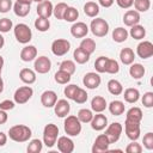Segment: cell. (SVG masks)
Here are the masks:
<instances>
[{"label": "cell", "mask_w": 153, "mask_h": 153, "mask_svg": "<svg viewBox=\"0 0 153 153\" xmlns=\"http://www.w3.org/2000/svg\"><path fill=\"white\" fill-rule=\"evenodd\" d=\"M32 135L31 129L25 124H16L8 129V136L14 142H26Z\"/></svg>", "instance_id": "6da1fadb"}, {"label": "cell", "mask_w": 153, "mask_h": 153, "mask_svg": "<svg viewBox=\"0 0 153 153\" xmlns=\"http://www.w3.org/2000/svg\"><path fill=\"white\" fill-rule=\"evenodd\" d=\"M63 129H65V133L68 136H78L81 133V129H82L81 122L74 115L66 116L65 122H63Z\"/></svg>", "instance_id": "7a4b0ae2"}, {"label": "cell", "mask_w": 153, "mask_h": 153, "mask_svg": "<svg viewBox=\"0 0 153 153\" xmlns=\"http://www.w3.org/2000/svg\"><path fill=\"white\" fill-rule=\"evenodd\" d=\"M59 136V127L54 123H49L44 127L43 129V143L48 147L51 148L57 140Z\"/></svg>", "instance_id": "3957f363"}, {"label": "cell", "mask_w": 153, "mask_h": 153, "mask_svg": "<svg viewBox=\"0 0 153 153\" xmlns=\"http://www.w3.org/2000/svg\"><path fill=\"white\" fill-rule=\"evenodd\" d=\"M13 32H14V37L16 39L22 43V44H27L31 38H32V31L31 29L29 27V25L24 24V23H19L14 26L13 29Z\"/></svg>", "instance_id": "277c9868"}, {"label": "cell", "mask_w": 153, "mask_h": 153, "mask_svg": "<svg viewBox=\"0 0 153 153\" xmlns=\"http://www.w3.org/2000/svg\"><path fill=\"white\" fill-rule=\"evenodd\" d=\"M88 29L91 30V32L96 37H104L109 32V24H108V22L105 19L96 17L94 19H92Z\"/></svg>", "instance_id": "5b68a950"}, {"label": "cell", "mask_w": 153, "mask_h": 153, "mask_svg": "<svg viewBox=\"0 0 153 153\" xmlns=\"http://www.w3.org/2000/svg\"><path fill=\"white\" fill-rule=\"evenodd\" d=\"M33 96V90L30 86H22L18 87L13 94V100L16 104H25L27 103L31 97Z\"/></svg>", "instance_id": "8992f818"}, {"label": "cell", "mask_w": 153, "mask_h": 153, "mask_svg": "<svg viewBox=\"0 0 153 153\" xmlns=\"http://www.w3.org/2000/svg\"><path fill=\"white\" fill-rule=\"evenodd\" d=\"M124 131H126V135L129 140L136 141L140 137V134H141L140 122H135V121L126 118V121H124Z\"/></svg>", "instance_id": "52a82bcc"}, {"label": "cell", "mask_w": 153, "mask_h": 153, "mask_svg": "<svg viewBox=\"0 0 153 153\" xmlns=\"http://www.w3.org/2000/svg\"><path fill=\"white\" fill-rule=\"evenodd\" d=\"M123 131V127L120 122H112L111 124L106 126V130H105V135L108 136L110 143H115L120 140L121 134Z\"/></svg>", "instance_id": "ba28073f"}, {"label": "cell", "mask_w": 153, "mask_h": 153, "mask_svg": "<svg viewBox=\"0 0 153 153\" xmlns=\"http://www.w3.org/2000/svg\"><path fill=\"white\" fill-rule=\"evenodd\" d=\"M71 49V43L67 39L57 38L51 43V53L55 56H63Z\"/></svg>", "instance_id": "9c48e42d"}, {"label": "cell", "mask_w": 153, "mask_h": 153, "mask_svg": "<svg viewBox=\"0 0 153 153\" xmlns=\"http://www.w3.org/2000/svg\"><path fill=\"white\" fill-rule=\"evenodd\" d=\"M110 141L108 139V136L105 134H99L96 140L92 146V153H105L109 152V146H110Z\"/></svg>", "instance_id": "30bf717a"}, {"label": "cell", "mask_w": 153, "mask_h": 153, "mask_svg": "<svg viewBox=\"0 0 153 153\" xmlns=\"http://www.w3.org/2000/svg\"><path fill=\"white\" fill-rule=\"evenodd\" d=\"M33 68H35V72H37L38 74H45L51 69V61L49 57L44 55L38 56L35 59Z\"/></svg>", "instance_id": "8fae6325"}, {"label": "cell", "mask_w": 153, "mask_h": 153, "mask_svg": "<svg viewBox=\"0 0 153 153\" xmlns=\"http://www.w3.org/2000/svg\"><path fill=\"white\" fill-rule=\"evenodd\" d=\"M100 82H102V79H100L99 74L96 72H88L82 78V84L88 90H94V88L99 87Z\"/></svg>", "instance_id": "7c38bea8"}, {"label": "cell", "mask_w": 153, "mask_h": 153, "mask_svg": "<svg viewBox=\"0 0 153 153\" xmlns=\"http://www.w3.org/2000/svg\"><path fill=\"white\" fill-rule=\"evenodd\" d=\"M136 54L141 59H148L153 55V43L149 41H142L136 47Z\"/></svg>", "instance_id": "4fadbf2b"}, {"label": "cell", "mask_w": 153, "mask_h": 153, "mask_svg": "<svg viewBox=\"0 0 153 153\" xmlns=\"http://www.w3.org/2000/svg\"><path fill=\"white\" fill-rule=\"evenodd\" d=\"M91 128L96 131H100L103 129L106 128L108 126V117L105 115H103L102 112H97V115H93L92 120H91Z\"/></svg>", "instance_id": "5bb4252c"}, {"label": "cell", "mask_w": 153, "mask_h": 153, "mask_svg": "<svg viewBox=\"0 0 153 153\" xmlns=\"http://www.w3.org/2000/svg\"><path fill=\"white\" fill-rule=\"evenodd\" d=\"M56 145L61 153H72L74 151V142L68 136H60L56 140Z\"/></svg>", "instance_id": "9a60e30c"}, {"label": "cell", "mask_w": 153, "mask_h": 153, "mask_svg": "<svg viewBox=\"0 0 153 153\" xmlns=\"http://www.w3.org/2000/svg\"><path fill=\"white\" fill-rule=\"evenodd\" d=\"M53 8H54V6H53L51 1H49V0H43V1L38 2V5H37V8H36L37 16L49 19L50 16L53 14Z\"/></svg>", "instance_id": "2e32d148"}, {"label": "cell", "mask_w": 153, "mask_h": 153, "mask_svg": "<svg viewBox=\"0 0 153 153\" xmlns=\"http://www.w3.org/2000/svg\"><path fill=\"white\" fill-rule=\"evenodd\" d=\"M88 26L84 22H76L71 26V35L75 38H84L88 33Z\"/></svg>", "instance_id": "e0dca14e"}, {"label": "cell", "mask_w": 153, "mask_h": 153, "mask_svg": "<svg viewBox=\"0 0 153 153\" xmlns=\"http://www.w3.org/2000/svg\"><path fill=\"white\" fill-rule=\"evenodd\" d=\"M71 111V105L66 99H59L56 100L55 105H54V112L57 117H66Z\"/></svg>", "instance_id": "ac0fdd59"}, {"label": "cell", "mask_w": 153, "mask_h": 153, "mask_svg": "<svg viewBox=\"0 0 153 153\" xmlns=\"http://www.w3.org/2000/svg\"><path fill=\"white\" fill-rule=\"evenodd\" d=\"M57 100V94L53 90H47L41 94V103L44 108H54Z\"/></svg>", "instance_id": "d6986e66"}, {"label": "cell", "mask_w": 153, "mask_h": 153, "mask_svg": "<svg viewBox=\"0 0 153 153\" xmlns=\"http://www.w3.org/2000/svg\"><path fill=\"white\" fill-rule=\"evenodd\" d=\"M37 57V48L35 45H25L20 51V60L24 62L33 61Z\"/></svg>", "instance_id": "ffe728a7"}, {"label": "cell", "mask_w": 153, "mask_h": 153, "mask_svg": "<svg viewBox=\"0 0 153 153\" xmlns=\"http://www.w3.org/2000/svg\"><path fill=\"white\" fill-rule=\"evenodd\" d=\"M140 22V12L135 10H128L123 16V23L127 26H133L139 24Z\"/></svg>", "instance_id": "44dd1931"}, {"label": "cell", "mask_w": 153, "mask_h": 153, "mask_svg": "<svg viewBox=\"0 0 153 153\" xmlns=\"http://www.w3.org/2000/svg\"><path fill=\"white\" fill-rule=\"evenodd\" d=\"M108 108L106 100L102 96H96L91 100V110L94 112H103Z\"/></svg>", "instance_id": "7402d4cb"}, {"label": "cell", "mask_w": 153, "mask_h": 153, "mask_svg": "<svg viewBox=\"0 0 153 153\" xmlns=\"http://www.w3.org/2000/svg\"><path fill=\"white\" fill-rule=\"evenodd\" d=\"M19 79L27 85H31L36 81V72L30 68H23L19 72Z\"/></svg>", "instance_id": "603a6c76"}, {"label": "cell", "mask_w": 153, "mask_h": 153, "mask_svg": "<svg viewBox=\"0 0 153 153\" xmlns=\"http://www.w3.org/2000/svg\"><path fill=\"white\" fill-rule=\"evenodd\" d=\"M134 59H135V54L131 48H123L120 51V60L123 65H126V66L131 65L134 62Z\"/></svg>", "instance_id": "cb8c5ba5"}, {"label": "cell", "mask_w": 153, "mask_h": 153, "mask_svg": "<svg viewBox=\"0 0 153 153\" xmlns=\"http://www.w3.org/2000/svg\"><path fill=\"white\" fill-rule=\"evenodd\" d=\"M130 67H129V74H130V76L133 78V79H135V80H139V79H141L143 75H145V73H146V69H145V67L141 65V63H131V65H129Z\"/></svg>", "instance_id": "d4e9b609"}, {"label": "cell", "mask_w": 153, "mask_h": 153, "mask_svg": "<svg viewBox=\"0 0 153 153\" xmlns=\"http://www.w3.org/2000/svg\"><path fill=\"white\" fill-rule=\"evenodd\" d=\"M123 98L127 103L134 104L140 99V92H139L137 88H134V87L126 88L124 92H123Z\"/></svg>", "instance_id": "484cf974"}, {"label": "cell", "mask_w": 153, "mask_h": 153, "mask_svg": "<svg viewBox=\"0 0 153 153\" xmlns=\"http://www.w3.org/2000/svg\"><path fill=\"white\" fill-rule=\"evenodd\" d=\"M30 7H31V5H29V4H23V2L16 1L13 5V12L17 17L24 18L30 13Z\"/></svg>", "instance_id": "4316f807"}, {"label": "cell", "mask_w": 153, "mask_h": 153, "mask_svg": "<svg viewBox=\"0 0 153 153\" xmlns=\"http://www.w3.org/2000/svg\"><path fill=\"white\" fill-rule=\"evenodd\" d=\"M84 13L90 18H96L99 14V5L94 1H87L84 5Z\"/></svg>", "instance_id": "83f0119b"}, {"label": "cell", "mask_w": 153, "mask_h": 153, "mask_svg": "<svg viewBox=\"0 0 153 153\" xmlns=\"http://www.w3.org/2000/svg\"><path fill=\"white\" fill-rule=\"evenodd\" d=\"M109 111L114 116H120L124 112V103L122 100H112L109 105Z\"/></svg>", "instance_id": "f1b7e54d"}, {"label": "cell", "mask_w": 153, "mask_h": 153, "mask_svg": "<svg viewBox=\"0 0 153 153\" xmlns=\"http://www.w3.org/2000/svg\"><path fill=\"white\" fill-rule=\"evenodd\" d=\"M128 36H129V33H128L127 29H124V27H116L112 31V39L116 43L126 42L127 38H128Z\"/></svg>", "instance_id": "f546056e"}, {"label": "cell", "mask_w": 153, "mask_h": 153, "mask_svg": "<svg viewBox=\"0 0 153 153\" xmlns=\"http://www.w3.org/2000/svg\"><path fill=\"white\" fill-rule=\"evenodd\" d=\"M130 27L131 29H130V31L128 33L131 36V38H134V39H143L145 38V36H146V29L142 25L136 24V25H133Z\"/></svg>", "instance_id": "4dcf8cb0"}, {"label": "cell", "mask_w": 153, "mask_h": 153, "mask_svg": "<svg viewBox=\"0 0 153 153\" xmlns=\"http://www.w3.org/2000/svg\"><path fill=\"white\" fill-rule=\"evenodd\" d=\"M90 54H87L86 51H84L81 48H76L74 51H73V57H74V61L79 65H84L86 62H88L90 60Z\"/></svg>", "instance_id": "1f68e13d"}, {"label": "cell", "mask_w": 153, "mask_h": 153, "mask_svg": "<svg viewBox=\"0 0 153 153\" xmlns=\"http://www.w3.org/2000/svg\"><path fill=\"white\" fill-rule=\"evenodd\" d=\"M106 86H108V91H109L111 94H114V96H120V94L123 92V86H122V84H121L118 80H116V79L109 80Z\"/></svg>", "instance_id": "d6a6232c"}, {"label": "cell", "mask_w": 153, "mask_h": 153, "mask_svg": "<svg viewBox=\"0 0 153 153\" xmlns=\"http://www.w3.org/2000/svg\"><path fill=\"white\" fill-rule=\"evenodd\" d=\"M143 115H142V110L137 106H134V108H130L128 111H127V115H126V118L127 120H131V121H135V122H141Z\"/></svg>", "instance_id": "836d02e7"}, {"label": "cell", "mask_w": 153, "mask_h": 153, "mask_svg": "<svg viewBox=\"0 0 153 153\" xmlns=\"http://www.w3.org/2000/svg\"><path fill=\"white\" fill-rule=\"evenodd\" d=\"M79 48H81L84 51H86L87 54L92 55L96 50V42L92 39V38H84L81 42H80V45Z\"/></svg>", "instance_id": "e575fe53"}, {"label": "cell", "mask_w": 153, "mask_h": 153, "mask_svg": "<svg viewBox=\"0 0 153 153\" xmlns=\"http://www.w3.org/2000/svg\"><path fill=\"white\" fill-rule=\"evenodd\" d=\"M78 17H79L78 10L75 7L68 6L67 10H66V12H65V14H63V20L69 22V23H74V22H76Z\"/></svg>", "instance_id": "d590c367"}, {"label": "cell", "mask_w": 153, "mask_h": 153, "mask_svg": "<svg viewBox=\"0 0 153 153\" xmlns=\"http://www.w3.org/2000/svg\"><path fill=\"white\" fill-rule=\"evenodd\" d=\"M35 27L41 31V32H45L49 30L50 27V22L48 18H43V17H37V19L35 20Z\"/></svg>", "instance_id": "8d00e7d4"}, {"label": "cell", "mask_w": 153, "mask_h": 153, "mask_svg": "<svg viewBox=\"0 0 153 153\" xmlns=\"http://www.w3.org/2000/svg\"><path fill=\"white\" fill-rule=\"evenodd\" d=\"M67 7H68V5H67L66 2H59V4H56V5L54 6V8H53V14H54V17H55L56 19L62 20V19H63V14H65Z\"/></svg>", "instance_id": "74e56055"}, {"label": "cell", "mask_w": 153, "mask_h": 153, "mask_svg": "<svg viewBox=\"0 0 153 153\" xmlns=\"http://www.w3.org/2000/svg\"><path fill=\"white\" fill-rule=\"evenodd\" d=\"M76 117L79 118V121L81 123H90L91 120H92V117H93V112L90 109H80L78 111Z\"/></svg>", "instance_id": "f35d334b"}, {"label": "cell", "mask_w": 153, "mask_h": 153, "mask_svg": "<svg viewBox=\"0 0 153 153\" xmlns=\"http://www.w3.org/2000/svg\"><path fill=\"white\" fill-rule=\"evenodd\" d=\"M43 148V142L39 139H32L27 145V153H39Z\"/></svg>", "instance_id": "ab89813d"}, {"label": "cell", "mask_w": 153, "mask_h": 153, "mask_svg": "<svg viewBox=\"0 0 153 153\" xmlns=\"http://www.w3.org/2000/svg\"><path fill=\"white\" fill-rule=\"evenodd\" d=\"M71 74H68L67 72H63V71H61V69H59L56 73H55V75H54V79H55V81L57 82V84H61V85H66V84H68L69 81H71Z\"/></svg>", "instance_id": "60d3db41"}, {"label": "cell", "mask_w": 153, "mask_h": 153, "mask_svg": "<svg viewBox=\"0 0 153 153\" xmlns=\"http://www.w3.org/2000/svg\"><path fill=\"white\" fill-rule=\"evenodd\" d=\"M59 69H61L63 72H67L68 74L72 75V74H74V72L76 69V66H75V62L74 61H72V60H65V61H62L60 63V68Z\"/></svg>", "instance_id": "b9f144b4"}, {"label": "cell", "mask_w": 153, "mask_h": 153, "mask_svg": "<svg viewBox=\"0 0 153 153\" xmlns=\"http://www.w3.org/2000/svg\"><path fill=\"white\" fill-rule=\"evenodd\" d=\"M120 71V65L116 60L114 59H109L108 57V61H106V66H105V73H109V74H116L118 73Z\"/></svg>", "instance_id": "7bdbcfd3"}, {"label": "cell", "mask_w": 153, "mask_h": 153, "mask_svg": "<svg viewBox=\"0 0 153 153\" xmlns=\"http://www.w3.org/2000/svg\"><path fill=\"white\" fill-rule=\"evenodd\" d=\"M135 11L137 12H147L151 7V0H134L133 2Z\"/></svg>", "instance_id": "ee69618b"}, {"label": "cell", "mask_w": 153, "mask_h": 153, "mask_svg": "<svg viewBox=\"0 0 153 153\" xmlns=\"http://www.w3.org/2000/svg\"><path fill=\"white\" fill-rule=\"evenodd\" d=\"M87 98H88L87 92H86L84 88L79 87V88H78V91H76V92H75V94H74L73 100H74L75 103H78V104H84V103H86Z\"/></svg>", "instance_id": "f6af8a7d"}, {"label": "cell", "mask_w": 153, "mask_h": 153, "mask_svg": "<svg viewBox=\"0 0 153 153\" xmlns=\"http://www.w3.org/2000/svg\"><path fill=\"white\" fill-rule=\"evenodd\" d=\"M108 57L106 56H99L94 61V68L98 73H105V66H106Z\"/></svg>", "instance_id": "bcb514c9"}, {"label": "cell", "mask_w": 153, "mask_h": 153, "mask_svg": "<svg viewBox=\"0 0 153 153\" xmlns=\"http://www.w3.org/2000/svg\"><path fill=\"white\" fill-rule=\"evenodd\" d=\"M13 27V23L10 18H1L0 19V32L6 33Z\"/></svg>", "instance_id": "7dc6e473"}, {"label": "cell", "mask_w": 153, "mask_h": 153, "mask_svg": "<svg viewBox=\"0 0 153 153\" xmlns=\"http://www.w3.org/2000/svg\"><path fill=\"white\" fill-rule=\"evenodd\" d=\"M141 102H142V105L145 108H152L153 106V92L148 91L146 93H143L142 98H141Z\"/></svg>", "instance_id": "c3c4849f"}, {"label": "cell", "mask_w": 153, "mask_h": 153, "mask_svg": "<svg viewBox=\"0 0 153 153\" xmlns=\"http://www.w3.org/2000/svg\"><path fill=\"white\" fill-rule=\"evenodd\" d=\"M78 88H79V86H76V85H74V84H71V85H67V86L65 87L63 93H65V96H66L68 99H72V100H73L74 94H75V92L78 91Z\"/></svg>", "instance_id": "681fc988"}, {"label": "cell", "mask_w": 153, "mask_h": 153, "mask_svg": "<svg viewBox=\"0 0 153 153\" xmlns=\"http://www.w3.org/2000/svg\"><path fill=\"white\" fill-rule=\"evenodd\" d=\"M127 153H141L142 152V146L137 143L136 141H131L127 147H126Z\"/></svg>", "instance_id": "f907efd6"}, {"label": "cell", "mask_w": 153, "mask_h": 153, "mask_svg": "<svg viewBox=\"0 0 153 153\" xmlns=\"http://www.w3.org/2000/svg\"><path fill=\"white\" fill-rule=\"evenodd\" d=\"M142 143H143V147L148 151L153 149V133H147L145 134L143 136V140H142Z\"/></svg>", "instance_id": "816d5d0a"}, {"label": "cell", "mask_w": 153, "mask_h": 153, "mask_svg": "<svg viewBox=\"0 0 153 153\" xmlns=\"http://www.w3.org/2000/svg\"><path fill=\"white\" fill-rule=\"evenodd\" d=\"M12 6V0H0V13H7Z\"/></svg>", "instance_id": "f5cc1de1"}, {"label": "cell", "mask_w": 153, "mask_h": 153, "mask_svg": "<svg viewBox=\"0 0 153 153\" xmlns=\"http://www.w3.org/2000/svg\"><path fill=\"white\" fill-rule=\"evenodd\" d=\"M16 103L14 100H10V99H5L2 102H0V109L1 110H5V111H8V110H12L14 108Z\"/></svg>", "instance_id": "db71d44e"}, {"label": "cell", "mask_w": 153, "mask_h": 153, "mask_svg": "<svg viewBox=\"0 0 153 153\" xmlns=\"http://www.w3.org/2000/svg\"><path fill=\"white\" fill-rule=\"evenodd\" d=\"M134 0H116V4L121 7V8H130L133 6Z\"/></svg>", "instance_id": "11a10c76"}, {"label": "cell", "mask_w": 153, "mask_h": 153, "mask_svg": "<svg viewBox=\"0 0 153 153\" xmlns=\"http://www.w3.org/2000/svg\"><path fill=\"white\" fill-rule=\"evenodd\" d=\"M8 120V115H7V111L5 110H1L0 109V124H5Z\"/></svg>", "instance_id": "9f6ffc18"}, {"label": "cell", "mask_w": 153, "mask_h": 153, "mask_svg": "<svg viewBox=\"0 0 153 153\" xmlns=\"http://www.w3.org/2000/svg\"><path fill=\"white\" fill-rule=\"evenodd\" d=\"M114 1H115V0H98V5H100V6L105 7V8H108V7L112 6Z\"/></svg>", "instance_id": "6f0895ef"}, {"label": "cell", "mask_w": 153, "mask_h": 153, "mask_svg": "<svg viewBox=\"0 0 153 153\" xmlns=\"http://www.w3.org/2000/svg\"><path fill=\"white\" fill-rule=\"evenodd\" d=\"M7 142V135L4 131H0V147L5 146Z\"/></svg>", "instance_id": "680465c9"}, {"label": "cell", "mask_w": 153, "mask_h": 153, "mask_svg": "<svg viewBox=\"0 0 153 153\" xmlns=\"http://www.w3.org/2000/svg\"><path fill=\"white\" fill-rule=\"evenodd\" d=\"M4 45H5V38H4V36L0 33V49H1Z\"/></svg>", "instance_id": "91938a15"}, {"label": "cell", "mask_w": 153, "mask_h": 153, "mask_svg": "<svg viewBox=\"0 0 153 153\" xmlns=\"http://www.w3.org/2000/svg\"><path fill=\"white\" fill-rule=\"evenodd\" d=\"M4 91V80L1 78V73H0V93Z\"/></svg>", "instance_id": "94428289"}, {"label": "cell", "mask_w": 153, "mask_h": 153, "mask_svg": "<svg viewBox=\"0 0 153 153\" xmlns=\"http://www.w3.org/2000/svg\"><path fill=\"white\" fill-rule=\"evenodd\" d=\"M4 63H5V61H4V57L0 55V73H1V71H2V67H4Z\"/></svg>", "instance_id": "6125c7cd"}, {"label": "cell", "mask_w": 153, "mask_h": 153, "mask_svg": "<svg viewBox=\"0 0 153 153\" xmlns=\"http://www.w3.org/2000/svg\"><path fill=\"white\" fill-rule=\"evenodd\" d=\"M18 2H23V4H29V5H31V2L29 1V0H17Z\"/></svg>", "instance_id": "be15d7a7"}, {"label": "cell", "mask_w": 153, "mask_h": 153, "mask_svg": "<svg viewBox=\"0 0 153 153\" xmlns=\"http://www.w3.org/2000/svg\"><path fill=\"white\" fill-rule=\"evenodd\" d=\"M30 2H41V1H43V0H29Z\"/></svg>", "instance_id": "e7e4bbea"}]
</instances>
